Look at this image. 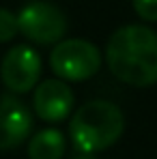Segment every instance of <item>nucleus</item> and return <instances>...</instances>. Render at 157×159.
Listing matches in <instances>:
<instances>
[{
	"instance_id": "7ed1b4c3",
	"label": "nucleus",
	"mask_w": 157,
	"mask_h": 159,
	"mask_svg": "<svg viewBox=\"0 0 157 159\" xmlns=\"http://www.w3.org/2000/svg\"><path fill=\"white\" fill-rule=\"evenodd\" d=\"M50 67L65 82H84L99 71L101 52L86 39H62L50 54Z\"/></svg>"
},
{
	"instance_id": "9d476101",
	"label": "nucleus",
	"mask_w": 157,
	"mask_h": 159,
	"mask_svg": "<svg viewBox=\"0 0 157 159\" xmlns=\"http://www.w3.org/2000/svg\"><path fill=\"white\" fill-rule=\"evenodd\" d=\"M131 2L140 20L157 22V0H131Z\"/></svg>"
},
{
	"instance_id": "6e6552de",
	"label": "nucleus",
	"mask_w": 157,
	"mask_h": 159,
	"mask_svg": "<svg viewBox=\"0 0 157 159\" xmlns=\"http://www.w3.org/2000/svg\"><path fill=\"white\" fill-rule=\"evenodd\" d=\"M67 148L65 133L60 129H41L28 142V157L30 159H62Z\"/></svg>"
},
{
	"instance_id": "423d86ee",
	"label": "nucleus",
	"mask_w": 157,
	"mask_h": 159,
	"mask_svg": "<svg viewBox=\"0 0 157 159\" xmlns=\"http://www.w3.org/2000/svg\"><path fill=\"white\" fill-rule=\"evenodd\" d=\"M76 95L60 78L41 82L32 93V110L45 123H62L73 112Z\"/></svg>"
},
{
	"instance_id": "9b49d317",
	"label": "nucleus",
	"mask_w": 157,
	"mask_h": 159,
	"mask_svg": "<svg viewBox=\"0 0 157 159\" xmlns=\"http://www.w3.org/2000/svg\"><path fill=\"white\" fill-rule=\"evenodd\" d=\"M73 159H99V157H97L95 153H82V151H78V155Z\"/></svg>"
},
{
	"instance_id": "f257e3e1",
	"label": "nucleus",
	"mask_w": 157,
	"mask_h": 159,
	"mask_svg": "<svg viewBox=\"0 0 157 159\" xmlns=\"http://www.w3.org/2000/svg\"><path fill=\"white\" fill-rule=\"evenodd\" d=\"M112 75L129 86H153L157 82V32L142 24L121 26L105 45Z\"/></svg>"
},
{
	"instance_id": "0eeeda50",
	"label": "nucleus",
	"mask_w": 157,
	"mask_h": 159,
	"mask_svg": "<svg viewBox=\"0 0 157 159\" xmlns=\"http://www.w3.org/2000/svg\"><path fill=\"white\" fill-rule=\"evenodd\" d=\"M32 131V114L15 97L0 99V151L20 146Z\"/></svg>"
},
{
	"instance_id": "20e7f679",
	"label": "nucleus",
	"mask_w": 157,
	"mask_h": 159,
	"mask_svg": "<svg viewBox=\"0 0 157 159\" xmlns=\"http://www.w3.org/2000/svg\"><path fill=\"white\" fill-rule=\"evenodd\" d=\"M20 32L37 45H54L67 32L65 13L48 0H32L17 13Z\"/></svg>"
},
{
	"instance_id": "f03ea898",
	"label": "nucleus",
	"mask_w": 157,
	"mask_h": 159,
	"mask_svg": "<svg viewBox=\"0 0 157 159\" xmlns=\"http://www.w3.org/2000/svg\"><path fill=\"white\" fill-rule=\"evenodd\" d=\"M125 131V116L112 101L95 99L76 110L69 123V138L82 153H101L116 144Z\"/></svg>"
},
{
	"instance_id": "1a4fd4ad",
	"label": "nucleus",
	"mask_w": 157,
	"mask_h": 159,
	"mask_svg": "<svg viewBox=\"0 0 157 159\" xmlns=\"http://www.w3.org/2000/svg\"><path fill=\"white\" fill-rule=\"evenodd\" d=\"M20 32L17 26V15L11 13L9 9H0V43L13 41V37Z\"/></svg>"
},
{
	"instance_id": "39448f33",
	"label": "nucleus",
	"mask_w": 157,
	"mask_h": 159,
	"mask_svg": "<svg viewBox=\"0 0 157 159\" xmlns=\"http://www.w3.org/2000/svg\"><path fill=\"white\" fill-rule=\"evenodd\" d=\"M41 67L43 62H41L39 52L30 45L20 43L4 54L2 65H0V78L11 93L24 95L37 86V82L41 78Z\"/></svg>"
}]
</instances>
